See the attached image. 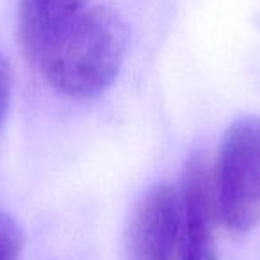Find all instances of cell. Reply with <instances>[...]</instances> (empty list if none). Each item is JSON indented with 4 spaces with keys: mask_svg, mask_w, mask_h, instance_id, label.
Instances as JSON below:
<instances>
[{
    "mask_svg": "<svg viewBox=\"0 0 260 260\" xmlns=\"http://www.w3.org/2000/svg\"><path fill=\"white\" fill-rule=\"evenodd\" d=\"M125 52L126 25L119 13L105 4H89L47 34L27 61L52 89L87 100L114 82Z\"/></svg>",
    "mask_w": 260,
    "mask_h": 260,
    "instance_id": "cell-1",
    "label": "cell"
},
{
    "mask_svg": "<svg viewBox=\"0 0 260 260\" xmlns=\"http://www.w3.org/2000/svg\"><path fill=\"white\" fill-rule=\"evenodd\" d=\"M216 217L228 232L260 224V118H239L224 130L210 173Z\"/></svg>",
    "mask_w": 260,
    "mask_h": 260,
    "instance_id": "cell-2",
    "label": "cell"
},
{
    "mask_svg": "<svg viewBox=\"0 0 260 260\" xmlns=\"http://www.w3.org/2000/svg\"><path fill=\"white\" fill-rule=\"evenodd\" d=\"M180 192L170 184L150 187L134 205L125 232V260H177Z\"/></svg>",
    "mask_w": 260,
    "mask_h": 260,
    "instance_id": "cell-3",
    "label": "cell"
},
{
    "mask_svg": "<svg viewBox=\"0 0 260 260\" xmlns=\"http://www.w3.org/2000/svg\"><path fill=\"white\" fill-rule=\"evenodd\" d=\"M180 239L177 260H217L216 210L210 171L203 157L187 160L180 185Z\"/></svg>",
    "mask_w": 260,
    "mask_h": 260,
    "instance_id": "cell-4",
    "label": "cell"
},
{
    "mask_svg": "<svg viewBox=\"0 0 260 260\" xmlns=\"http://www.w3.org/2000/svg\"><path fill=\"white\" fill-rule=\"evenodd\" d=\"M91 0H18V38L29 55L47 34L82 11Z\"/></svg>",
    "mask_w": 260,
    "mask_h": 260,
    "instance_id": "cell-5",
    "label": "cell"
},
{
    "mask_svg": "<svg viewBox=\"0 0 260 260\" xmlns=\"http://www.w3.org/2000/svg\"><path fill=\"white\" fill-rule=\"evenodd\" d=\"M23 234L11 216L0 210V260H18Z\"/></svg>",
    "mask_w": 260,
    "mask_h": 260,
    "instance_id": "cell-6",
    "label": "cell"
},
{
    "mask_svg": "<svg viewBox=\"0 0 260 260\" xmlns=\"http://www.w3.org/2000/svg\"><path fill=\"white\" fill-rule=\"evenodd\" d=\"M13 93V75L11 64L6 54L0 50V125L4 123V118L8 114L9 104H11Z\"/></svg>",
    "mask_w": 260,
    "mask_h": 260,
    "instance_id": "cell-7",
    "label": "cell"
}]
</instances>
